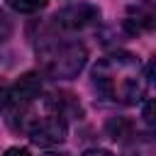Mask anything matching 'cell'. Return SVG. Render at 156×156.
Returning <instances> with one entry per match:
<instances>
[{"mask_svg":"<svg viewBox=\"0 0 156 156\" xmlns=\"http://www.w3.org/2000/svg\"><path fill=\"white\" fill-rule=\"evenodd\" d=\"M146 73L141 61L132 54L117 51L100 58L93 68V88L102 100L136 105L146 90Z\"/></svg>","mask_w":156,"mask_h":156,"instance_id":"cell-1","label":"cell"},{"mask_svg":"<svg viewBox=\"0 0 156 156\" xmlns=\"http://www.w3.org/2000/svg\"><path fill=\"white\" fill-rule=\"evenodd\" d=\"M12 127L24 132L34 144L51 146L66 139V117L58 112L54 98H44L41 93L29 102L10 110Z\"/></svg>","mask_w":156,"mask_h":156,"instance_id":"cell-2","label":"cell"},{"mask_svg":"<svg viewBox=\"0 0 156 156\" xmlns=\"http://www.w3.org/2000/svg\"><path fill=\"white\" fill-rule=\"evenodd\" d=\"M39 58L51 78H76L85 66L88 49L78 41H49L39 46Z\"/></svg>","mask_w":156,"mask_h":156,"instance_id":"cell-3","label":"cell"},{"mask_svg":"<svg viewBox=\"0 0 156 156\" xmlns=\"http://www.w3.org/2000/svg\"><path fill=\"white\" fill-rule=\"evenodd\" d=\"M54 24L61 27V29H85L90 24H95L100 20V10L95 5H88V2H78V5H68V7H61L54 17Z\"/></svg>","mask_w":156,"mask_h":156,"instance_id":"cell-4","label":"cell"},{"mask_svg":"<svg viewBox=\"0 0 156 156\" xmlns=\"http://www.w3.org/2000/svg\"><path fill=\"white\" fill-rule=\"evenodd\" d=\"M154 24H156V7L151 0H136L134 5H129L127 17H124V27L129 34L151 32Z\"/></svg>","mask_w":156,"mask_h":156,"instance_id":"cell-5","label":"cell"},{"mask_svg":"<svg viewBox=\"0 0 156 156\" xmlns=\"http://www.w3.org/2000/svg\"><path fill=\"white\" fill-rule=\"evenodd\" d=\"M39 93H41V80H39V76H37V73H27V76H22V78L15 83L12 93L7 95V105H10V110H15V107L29 102L32 98H37Z\"/></svg>","mask_w":156,"mask_h":156,"instance_id":"cell-6","label":"cell"},{"mask_svg":"<svg viewBox=\"0 0 156 156\" xmlns=\"http://www.w3.org/2000/svg\"><path fill=\"white\" fill-rule=\"evenodd\" d=\"M107 134H110L112 139L124 141L127 136H132V122H127V119H122V117L110 119V122H107Z\"/></svg>","mask_w":156,"mask_h":156,"instance_id":"cell-7","label":"cell"},{"mask_svg":"<svg viewBox=\"0 0 156 156\" xmlns=\"http://www.w3.org/2000/svg\"><path fill=\"white\" fill-rule=\"evenodd\" d=\"M5 2H7L12 10H17V12H27V15H32V12L44 10L49 0H5Z\"/></svg>","mask_w":156,"mask_h":156,"instance_id":"cell-8","label":"cell"},{"mask_svg":"<svg viewBox=\"0 0 156 156\" xmlns=\"http://www.w3.org/2000/svg\"><path fill=\"white\" fill-rule=\"evenodd\" d=\"M136 139V136H134ZM129 156H154V146H151V139H136L134 146H129Z\"/></svg>","mask_w":156,"mask_h":156,"instance_id":"cell-9","label":"cell"},{"mask_svg":"<svg viewBox=\"0 0 156 156\" xmlns=\"http://www.w3.org/2000/svg\"><path fill=\"white\" fill-rule=\"evenodd\" d=\"M10 34H12V22L5 12H0V44H5L10 39Z\"/></svg>","mask_w":156,"mask_h":156,"instance_id":"cell-10","label":"cell"},{"mask_svg":"<svg viewBox=\"0 0 156 156\" xmlns=\"http://www.w3.org/2000/svg\"><path fill=\"white\" fill-rule=\"evenodd\" d=\"M7 95H10V90H7V85H5L2 78H0V110L7 107Z\"/></svg>","mask_w":156,"mask_h":156,"instance_id":"cell-11","label":"cell"},{"mask_svg":"<svg viewBox=\"0 0 156 156\" xmlns=\"http://www.w3.org/2000/svg\"><path fill=\"white\" fill-rule=\"evenodd\" d=\"M5 156H32V154L27 149H22V146H12V149L5 151Z\"/></svg>","mask_w":156,"mask_h":156,"instance_id":"cell-12","label":"cell"},{"mask_svg":"<svg viewBox=\"0 0 156 156\" xmlns=\"http://www.w3.org/2000/svg\"><path fill=\"white\" fill-rule=\"evenodd\" d=\"M83 156H115L112 151H107V149H88Z\"/></svg>","mask_w":156,"mask_h":156,"instance_id":"cell-13","label":"cell"},{"mask_svg":"<svg viewBox=\"0 0 156 156\" xmlns=\"http://www.w3.org/2000/svg\"><path fill=\"white\" fill-rule=\"evenodd\" d=\"M144 119H146V124H149V127L154 124V117H151V102H146V112H144Z\"/></svg>","mask_w":156,"mask_h":156,"instance_id":"cell-14","label":"cell"},{"mask_svg":"<svg viewBox=\"0 0 156 156\" xmlns=\"http://www.w3.org/2000/svg\"><path fill=\"white\" fill-rule=\"evenodd\" d=\"M41 156H68V154H61V151H49V154H41Z\"/></svg>","mask_w":156,"mask_h":156,"instance_id":"cell-15","label":"cell"}]
</instances>
